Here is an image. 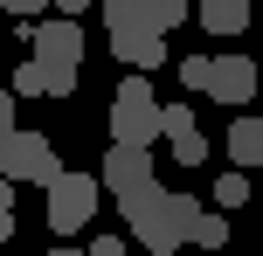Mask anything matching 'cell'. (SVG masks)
I'll use <instances>...</instances> for the list:
<instances>
[{"label":"cell","mask_w":263,"mask_h":256,"mask_svg":"<svg viewBox=\"0 0 263 256\" xmlns=\"http://www.w3.org/2000/svg\"><path fill=\"white\" fill-rule=\"evenodd\" d=\"M97 187H111L118 201H125V194H139V187H153V152H145V146H111Z\"/></svg>","instance_id":"7"},{"label":"cell","mask_w":263,"mask_h":256,"mask_svg":"<svg viewBox=\"0 0 263 256\" xmlns=\"http://www.w3.org/2000/svg\"><path fill=\"white\" fill-rule=\"evenodd\" d=\"M208 97L229 104V111H250V97H256V63H250V55H208Z\"/></svg>","instance_id":"6"},{"label":"cell","mask_w":263,"mask_h":256,"mask_svg":"<svg viewBox=\"0 0 263 256\" xmlns=\"http://www.w3.org/2000/svg\"><path fill=\"white\" fill-rule=\"evenodd\" d=\"M97 173H55L49 180V208H42V215H49V229L55 235H77V229H90V215H97Z\"/></svg>","instance_id":"4"},{"label":"cell","mask_w":263,"mask_h":256,"mask_svg":"<svg viewBox=\"0 0 263 256\" xmlns=\"http://www.w3.org/2000/svg\"><path fill=\"white\" fill-rule=\"evenodd\" d=\"M159 139V97L145 76H125L118 90H111V146H145L153 152Z\"/></svg>","instance_id":"2"},{"label":"cell","mask_w":263,"mask_h":256,"mask_svg":"<svg viewBox=\"0 0 263 256\" xmlns=\"http://www.w3.org/2000/svg\"><path fill=\"white\" fill-rule=\"evenodd\" d=\"M187 243H194V256L222 249V243H229V215H215V208H201V215H194V229H187Z\"/></svg>","instance_id":"12"},{"label":"cell","mask_w":263,"mask_h":256,"mask_svg":"<svg viewBox=\"0 0 263 256\" xmlns=\"http://www.w3.org/2000/svg\"><path fill=\"white\" fill-rule=\"evenodd\" d=\"M229 160H236V173H250V166L263 160V125L250 118V111H242V118L229 125Z\"/></svg>","instance_id":"11"},{"label":"cell","mask_w":263,"mask_h":256,"mask_svg":"<svg viewBox=\"0 0 263 256\" xmlns=\"http://www.w3.org/2000/svg\"><path fill=\"white\" fill-rule=\"evenodd\" d=\"M180 83L194 97H208V55H187V63H180Z\"/></svg>","instance_id":"16"},{"label":"cell","mask_w":263,"mask_h":256,"mask_svg":"<svg viewBox=\"0 0 263 256\" xmlns=\"http://www.w3.org/2000/svg\"><path fill=\"white\" fill-rule=\"evenodd\" d=\"M111 55L132 63V76H145V69L166 63V35H111Z\"/></svg>","instance_id":"10"},{"label":"cell","mask_w":263,"mask_h":256,"mask_svg":"<svg viewBox=\"0 0 263 256\" xmlns=\"http://www.w3.org/2000/svg\"><path fill=\"white\" fill-rule=\"evenodd\" d=\"M194 14H201V28L215 42H236L250 28V0H194Z\"/></svg>","instance_id":"9"},{"label":"cell","mask_w":263,"mask_h":256,"mask_svg":"<svg viewBox=\"0 0 263 256\" xmlns=\"http://www.w3.org/2000/svg\"><path fill=\"white\" fill-rule=\"evenodd\" d=\"M49 7H55V21H77V14L90 7V0H49Z\"/></svg>","instance_id":"19"},{"label":"cell","mask_w":263,"mask_h":256,"mask_svg":"<svg viewBox=\"0 0 263 256\" xmlns=\"http://www.w3.org/2000/svg\"><path fill=\"white\" fill-rule=\"evenodd\" d=\"M0 243H14V208H0Z\"/></svg>","instance_id":"21"},{"label":"cell","mask_w":263,"mask_h":256,"mask_svg":"<svg viewBox=\"0 0 263 256\" xmlns=\"http://www.w3.org/2000/svg\"><path fill=\"white\" fill-rule=\"evenodd\" d=\"M166 146H173V160H180V166H201V160H208V139H201V125L166 132Z\"/></svg>","instance_id":"13"},{"label":"cell","mask_w":263,"mask_h":256,"mask_svg":"<svg viewBox=\"0 0 263 256\" xmlns=\"http://www.w3.org/2000/svg\"><path fill=\"white\" fill-rule=\"evenodd\" d=\"M173 256H194V249H173Z\"/></svg>","instance_id":"24"},{"label":"cell","mask_w":263,"mask_h":256,"mask_svg":"<svg viewBox=\"0 0 263 256\" xmlns=\"http://www.w3.org/2000/svg\"><path fill=\"white\" fill-rule=\"evenodd\" d=\"M0 208H14V180H0Z\"/></svg>","instance_id":"22"},{"label":"cell","mask_w":263,"mask_h":256,"mask_svg":"<svg viewBox=\"0 0 263 256\" xmlns=\"http://www.w3.org/2000/svg\"><path fill=\"white\" fill-rule=\"evenodd\" d=\"M0 7H7L14 21H42V14H49V0H0Z\"/></svg>","instance_id":"17"},{"label":"cell","mask_w":263,"mask_h":256,"mask_svg":"<svg viewBox=\"0 0 263 256\" xmlns=\"http://www.w3.org/2000/svg\"><path fill=\"white\" fill-rule=\"evenodd\" d=\"M118 208H125L132 243H139V249H153V256L187 249V229H194V215H201V201H187V194H166V187H139V194H125Z\"/></svg>","instance_id":"1"},{"label":"cell","mask_w":263,"mask_h":256,"mask_svg":"<svg viewBox=\"0 0 263 256\" xmlns=\"http://www.w3.org/2000/svg\"><path fill=\"white\" fill-rule=\"evenodd\" d=\"M187 7H194V0H187Z\"/></svg>","instance_id":"25"},{"label":"cell","mask_w":263,"mask_h":256,"mask_svg":"<svg viewBox=\"0 0 263 256\" xmlns=\"http://www.w3.org/2000/svg\"><path fill=\"white\" fill-rule=\"evenodd\" d=\"M63 173V160H55L49 132H0V180H14V187H49V180Z\"/></svg>","instance_id":"3"},{"label":"cell","mask_w":263,"mask_h":256,"mask_svg":"<svg viewBox=\"0 0 263 256\" xmlns=\"http://www.w3.org/2000/svg\"><path fill=\"white\" fill-rule=\"evenodd\" d=\"M111 35H166V0H97Z\"/></svg>","instance_id":"8"},{"label":"cell","mask_w":263,"mask_h":256,"mask_svg":"<svg viewBox=\"0 0 263 256\" xmlns=\"http://www.w3.org/2000/svg\"><path fill=\"white\" fill-rule=\"evenodd\" d=\"M0 132H14V97L0 90Z\"/></svg>","instance_id":"20"},{"label":"cell","mask_w":263,"mask_h":256,"mask_svg":"<svg viewBox=\"0 0 263 256\" xmlns=\"http://www.w3.org/2000/svg\"><path fill=\"white\" fill-rule=\"evenodd\" d=\"M28 63H42V69H63V76H83V28L77 21H28Z\"/></svg>","instance_id":"5"},{"label":"cell","mask_w":263,"mask_h":256,"mask_svg":"<svg viewBox=\"0 0 263 256\" xmlns=\"http://www.w3.org/2000/svg\"><path fill=\"white\" fill-rule=\"evenodd\" d=\"M83 256H125V235H97V243L83 249Z\"/></svg>","instance_id":"18"},{"label":"cell","mask_w":263,"mask_h":256,"mask_svg":"<svg viewBox=\"0 0 263 256\" xmlns=\"http://www.w3.org/2000/svg\"><path fill=\"white\" fill-rule=\"evenodd\" d=\"M250 201V173H236V166H229L222 180H215V208H242Z\"/></svg>","instance_id":"14"},{"label":"cell","mask_w":263,"mask_h":256,"mask_svg":"<svg viewBox=\"0 0 263 256\" xmlns=\"http://www.w3.org/2000/svg\"><path fill=\"white\" fill-rule=\"evenodd\" d=\"M49 256H83V249H49Z\"/></svg>","instance_id":"23"},{"label":"cell","mask_w":263,"mask_h":256,"mask_svg":"<svg viewBox=\"0 0 263 256\" xmlns=\"http://www.w3.org/2000/svg\"><path fill=\"white\" fill-rule=\"evenodd\" d=\"M42 90H49L42 63H21V69H14V90H7V97H42Z\"/></svg>","instance_id":"15"}]
</instances>
